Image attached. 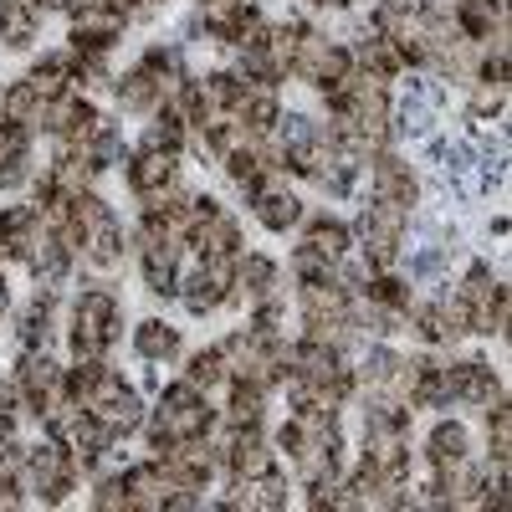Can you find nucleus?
<instances>
[{
	"mask_svg": "<svg viewBox=\"0 0 512 512\" xmlns=\"http://www.w3.org/2000/svg\"><path fill=\"white\" fill-rule=\"evenodd\" d=\"M118 31H123V16H118V11H103V6H82L77 21H72L77 52H103Z\"/></svg>",
	"mask_w": 512,
	"mask_h": 512,
	"instance_id": "obj_1",
	"label": "nucleus"
},
{
	"mask_svg": "<svg viewBox=\"0 0 512 512\" xmlns=\"http://www.w3.org/2000/svg\"><path fill=\"white\" fill-rule=\"evenodd\" d=\"M231 472L236 477H262V472H272V451H267V441L256 436V425H236V441H231Z\"/></svg>",
	"mask_w": 512,
	"mask_h": 512,
	"instance_id": "obj_2",
	"label": "nucleus"
},
{
	"mask_svg": "<svg viewBox=\"0 0 512 512\" xmlns=\"http://www.w3.org/2000/svg\"><path fill=\"white\" fill-rule=\"evenodd\" d=\"M57 390H62L57 364H52L47 354H26V359H21V395H26V400H36V405H47Z\"/></svg>",
	"mask_w": 512,
	"mask_h": 512,
	"instance_id": "obj_3",
	"label": "nucleus"
},
{
	"mask_svg": "<svg viewBox=\"0 0 512 512\" xmlns=\"http://www.w3.org/2000/svg\"><path fill=\"white\" fill-rule=\"evenodd\" d=\"M36 0H0V41L6 47H31L36 36Z\"/></svg>",
	"mask_w": 512,
	"mask_h": 512,
	"instance_id": "obj_4",
	"label": "nucleus"
},
{
	"mask_svg": "<svg viewBox=\"0 0 512 512\" xmlns=\"http://www.w3.org/2000/svg\"><path fill=\"white\" fill-rule=\"evenodd\" d=\"M175 154L169 149H144L139 159H134V169H128V180H134V190L139 195H149V190H159V185H169L175 180Z\"/></svg>",
	"mask_w": 512,
	"mask_h": 512,
	"instance_id": "obj_5",
	"label": "nucleus"
},
{
	"mask_svg": "<svg viewBox=\"0 0 512 512\" xmlns=\"http://www.w3.org/2000/svg\"><path fill=\"white\" fill-rule=\"evenodd\" d=\"M256 200V216H262V226H272V231H287V226H297L303 221V205H297V195H287V190H256L251 195Z\"/></svg>",
	"mask_w": 512,
	"mask_h": 512,
	"instance_id": "obj_6",
	"label": "nucleus"
},
{
	"mask_svg": "<svg viewBox=\"0 0 512 512\" xmlns=\"http://www.w3.org/2000/svg\"><path fill=\"white\" fill-rule=\"evenodd\" d=\"M374 195L379 200H400V205H415V180L400 159H374Z\"/></svg>",
	"mask_w": 512,
	"mask_h": 512,
	"instance_id": "obj_7",
	"label": "nucleus"
},
{
	"mask_svg": "<svg viewBox=\"0 0 512 512\" xmlns=\"http://www.w3.org/2000/svg\"><path fill=\"white\" fill-rule=\"evenodd\" d=\"M123 482H128V497H134V507H149V512H154V507L169 502V482H164L159 466H134Z\"/></svg>",
	"mask_w": 512,
	"mask_h": 512,
	"instance_id": "obj_8",
	"label": "nucleus"
},
{
	"mask_svg": "<svg viewBox=\"0 0 512 512\" xmlns=\"http://www.w3.org/2000/svg\"><path fill=\"white\" fill-rule=\"evenodd\" d=\"M118 98H123L128 113H149L154 103H164V98H159V72H149V67L128 72V77H123V88H118Z\"/></svg>",
	"mask_w": 512,
	"mask_h": 512,
	"instance_id": "obj_9",
	"label": "nucleus"
},
{
	"mask_svg": "<svg viewBox=\"0 0 512 512\" xmlns=\"http://www.w3.org/2000/svg\"><path fill=\"white\" fill-rule=\"evenodd\" d=\"M0 113H6V123H21V128L36 123V118H41V98H36L31 82H16V88L0 98Z\"/></svg>",
	"mask_w": 512,
	"mask_h": 512,
	"instance_id": "obj_10",
	"label": "nucleus"
},
{
	"mask_svg": "<svg viewBox=\"0 0 512 512\" xmlns=\"http://www.w3.org/2000/svg\"><path fill=\"white\" fill-rule=\"evenodd\" d=\"M139 354L144 359H175L180 354V333L169 323H144L139 328Z\"/></svg>",
	"mask_w": 512,
	"mask_h": 512,
	"instance_id": "obj_11",
	"label": "nucleus"
},
{
	"mask_svg": "<svg viewBox=\"0 0 512 512\" xmlns=\"http://www.w3.org/2000/svg\"><path fill=\"white\" fill-rule=\"evenodd\" d=\"M303 246H313L323 262H338V256L349 251V231H344V226H333V221H313V231H308Z\"/></svg>",
	"mask_w": 512,
	"mask_h": 512,
	"instance_id": "obj_12",
	"label": "nucleus"
},
{
	"mask_svg": "<svg viewBox=\"0 0 512 512\" xmlns=\"http://www.w3.org/2000/svg\"><path fill=\"white\" fill-rule=\"evenodd\" d=\"M185 379L195 384V390H216V384L226 379V354H221V349H205V354H195Z\"/></svg>",
	"mask_w": 512,
	"mask_h": 512,
	"instance_id": "obj_13",
	"label": "nucleus"
},
{
	"mask_svg": "<svg viewBox=\"0 0 512 512\" xmlns=\"http://www.w3.org/2000/svg\"><path fill=\"white\" fill-rule=\"evenodd\" d=\"M466 456V431H461V425H436V436H431V461L436 466H451V461H461Z\"/></svg>",
	"mask_w": 512,
	"mask_h": 512,
	"instance_id": "obj_14",
	"label": "nucleus"
},
{
	"mask_svg": "<svg viewBox=\"0 0 512 512\" xmlns=\"http://www.w3.org/2000/svg\"><path fill=\"white\" fill-rule=\"evenodd\" d=\"M205 282L216 287V292H231L236 287V256H205Z\"/></svg>",
	"mask_w": 512,
	"mask_h": 512,
	"instance_id": "obj_15",
	"label": "nucleus"
},
{
	"mask_svg": "<svg viewBox=\"0 0 512 512\" xmlns=\"http://www.w3.org/2000/svg\"><path fill=\"white\" fill-rule=\"evenodd\" d=\"M292 267H297V277H303V282H318V277H328V262H323V256H318L313 246H297Z\"/></svg>",
	"mask_w": 512,
	"mask_h": 512,
	"instance_id": "obj_16",
	"label": "nucleus"
},
{
	"mask_svg": "<svg viewBox=\"0 0 512 512\" xmlns=\"http://www.w3.org/2000/svg\"><path fill=\"white\" fill-rule=\"evenodd\" d=\"M93 507H103V512L134 507V497H128V482H123V477H118V482H103V487H98V497H93Z\"/></svg>",
	"mask_w": 512,
	"mask_h": 512,
	"instance_id": "obj_17",
	"label": "nucleus"
},
{
	"mask_svg": "<svg viewBox=\"0 0 512 512\" xmlns=\"http://www.w3.org/2000/svg\"><path fill=\"white\" fill-rule=\"evenodd\" d=\"M6 303H11V297H6V277H0V313H6Z\"/></svg>",
	"mask_w": 512,
	"mask_h": 512,
	"instance_id": "obj_18",
	"label": "nucleus"
}]
</instances>
